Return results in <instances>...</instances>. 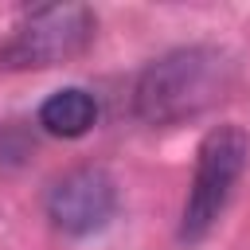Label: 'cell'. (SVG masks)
Listing matches in <instances>:
<instances>
[{"label":"cell","mask_w":250,"mask_h":250,"mask_svg":"<svg viewBox=\"0 0 250 250\" xmlns=\"http://www.w3.org/2000/svg\"><path fill=\"white\" fill-rule=\"evenodd\" d=\"M113 211H117V188L102 168H74L47 195V219L74 238L102 230L113 219Z\"/></svg>","instance_id":"277c9868"},{"label":"cell","mask_w":250,"mask_h":250,"mask_svg":"<svg viewBox=\"0 0 250 250\" xmlns=\"http://www.w3.org/2000/svg\"><path fill=\"white\" fill-rule=\"evenodd\" d=\"M246 152L250 141L238 125H215L195 156V176H191V191L184 199V215H180V242L195 246L211 234V227L219 223V215L230 203V191L246 168Z\"/></svg>","instance_id":"7a4b0ae2"},{"label":"cell","mask_w":250,"mask_h":250,"mask_svg":"<svg viewBox=\"0 0 250 250\" xmlns=\"http://www.w3.org/2000/svg\"><path fill=\"white\" fill-rule=\"evenodd\" d=\"M98 31V16L86 4H47L27 12L0 43V70H47L78 59Z\"/></svg>","instance_id":"3957f363"},{"label":"cell","mask_w":250,"mask_h":250,"mask_svg":"<svg viewBox=\"0 0 250 250\" xmlns=\"http://www.w3.org/2000/svg\"><path fill=\"white\" fill-rule=\"evenodd\" d=\"M230 59L215 47H176L152 59L133 90L137 117L148 125H180L211 105H219L230 90Z\"/></svg>","instance_id":"6da1fadb"},{"label":"cell","mask_w":250,"mask_h":250,"mask_svg":"<svg viewBox=\"0 0 250 250\" xmlns=\"http://www.w3.org/2000/svg\"><path fill=\"white\" fill-rule=\"evenodd\" d=\"M94 121H98V102H94V94H86V90H78V86H66V90L51 94V98L39 105V125H43L51 137L74 141V137L90 133Z\"/></svg>","instance_id":"5b68a950"}]
</instances>
